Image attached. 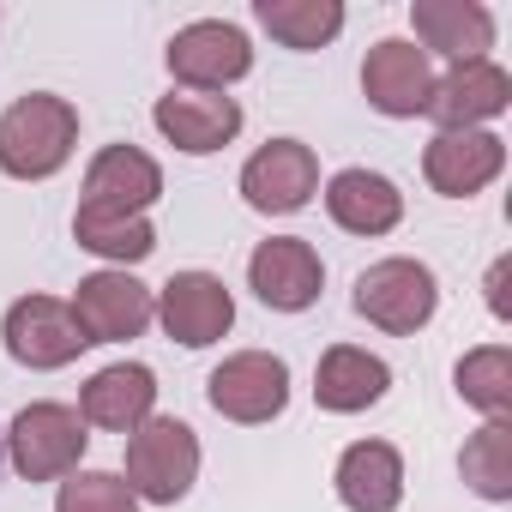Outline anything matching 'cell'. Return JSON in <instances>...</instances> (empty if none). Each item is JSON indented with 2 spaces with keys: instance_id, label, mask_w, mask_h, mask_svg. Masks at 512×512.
<instances>
[{
  "instance_id": "5",
  "label": "cell",
  "mask_w": 512,
  "mask_h": 512,
  "mask_svg": "<svg viewBox=\"0 0 512 512\" xmlns=\"http://www.w3.org/2000/svg\"><path fill=\"white\" fill-rule=\"evenodd\" d=\"M205 398H211V410L217 416H229V422H272V416H284V404H290V368H284V356H272V350H241V356H223L217 368H211V380H205Z\"/></svg>"
},
{
  "instance_id": "28",
  "label": "cell",
  "mask_w": 512,
  "mask_h": 512,
  "mask_svg": "<svg viewBox=\"0 0 512 512\" xmlns=\"http://www.w3.org/2000/svg\"><path fill=\"white\" fill-rule=\"evenodd\" d=\"M0 464H7V446H0Z\"/></svg>"
},
{
  "instance_id": "16",
  "label": "cell",
  "mask_w": 512,
  "mask_h": 512,
  "mask_svg": "<svg viewBox=\"0 0 512 512\" xmlns=\"http://www.w3.org/2000/svg\"><path fill=\"white\" fill-rule=\"evenodd\" d=\"M506 103H512V79H506V67H494V61H470V67H452L446 79H434V97H428L422 115H434L440 133H470V127L506 115Z\"/></svg>"
},
{
  "instance_id": "20",
  "label": "cell",
  "mask_w": 512,
  "mask_h": 512,
  "mask_svg": "<svg viewBox=\"0 0 512 512\" xmlns=\"http://www.w3.org/2000/svg\"><path fill=\"white\" fill-rule=\"evenodd\" d=\"M386 386H392V368H386L380 356L356 350V344H332V350L320 356V368H314V398H320V410H332V416H356V410L380 404Z\"/></svg>"
},
{
  "instance_id": "27",
  "label": "cell",
  "mask_w": 512,
  "mask_h": 512,
  "mask_svg": "<svg viewBox=\"0 0 512 512\" xmlns=\"http://www.w3.org/2000/svg\"><path fill=\"white\" fill-rule=\"evenodd\" d=\"M506 278H512V260H494V272H488V308H494V320H512V296H506Z\"/></svg>"
},
{
  "instance_id": "25",
  "label": "cell",
  "mask_w": 512,
  "mask_h": 512,
  "mask_svg": "<svg viewBox=\"0 0 512 512\" xmlns=\"http://www.w3.org/2000/svg\"><path fill=\"white\" fill-rule=\"evenodd\" d=\"M452 380H458V398H464L470 410H482L488 422H494V416H512V350H506V344L470 350Z\"/></svg>"
},
{
  "instance_id": "12",
  "label": "cell",
  "mask_w": 512,
  "mask_h": 512,
  "mask_svg": "<svg viewBox=\"0 0 512 512\" xmlns=\"http://www.w3.org/2000/svg\"><path fill=\"white\" fill-rule=\"evenodd\" d=\"M362 97H368L380 115H392V121L422 115L428 97H434V67H428V55H422L410 37L374 43L368 61H362Z\"/></svg>"
},
{
  "instance_id": "23",
  "label": "cell",
  "mask_w": 512,
  "mask_h": 512,
  "mask_svg": "<svg viewBox=\"0 0 512 512\" xmlns=\"http://www.w3.org/2000/svg\"><path fill=\"white\" fill-rule=\"evenodd\" d=\"M73 241L85 253H97V260H115V266H139L157 253V229L145 217H109V211H85L73 217Z\"/></svg>"
},
{
  "instance_id": "11",
  "label": "cell",
  "mask_w": 512,
  "mask_h": 512,
  "mask_svg": "<svg viewBox=\"0 0 512 512\" xmlns=\"http://www.w3.org/2000/svg\"><path fill=\"white\" fill-rule=\"evenodd\" d=\"M247 284H253V296H260L266 308H278V314H302V308L320 302L326 266H320V253H314L302 235H272V241L253 247Z\"/></svg>"
},
{
  "instance_id": "1",
  "label": "cell",
  "mask_w": 512,
  "mask_h": 512,
  "mask_svg": "<svg viewBox=\"0 0 512 512\" xmlns=\"http://www.w3.org/2000/svg\"><path fill=\"white\" fill-rule=\"evenodd\" d=\"M79 145V109L67 97L31 91L0 115V169L13 181H49Z\"/></svg>"
},
{
  "instance_id": "3",
  "label": "cell",
  "mask_w": 512,
  "mask_h": 512,
  "mask_svg": "<svg viewBox=\"0 0 512 512\" xmlns=\"http://www.w3.org/2000/svg\"><path fill=\"white\" fill-rule=\"evenodd\" d=\"M434 308H440V284H434V272L422 266V260H374L362 278H356V314L368 320V326H380V332H392V338H410V332H422L428 320H434Z\"/></svg>"
},
{
  "instance_id": "10",
  "label": "cell",
  "mask_w": 512,
  "mask_h": 512,
  "mask_svg": "<svg viewBox=\"0 0 512 512\" xmlns=\"http://www.w3.org/2000/svg\"><path fill=\"white\" fill-rule=\"evenodd\" d=\"M320 187V157L302 145V139H272L247 157L241 169V193L253 211H266V217H290L314 199Z\"/></svg>"
},
{
  "instance_id": "19",
  "label": "cell",
  "mask_w": 512,
  "mask_h": 512,
  "mask_svg": "<svg viewBox=\"0 0 512 512\" xmlns=\"http://www.w3.org/2000/svg\"><path fill=\"white\" fill-rule=\"evenodd\" d=\"M332 482H338V500L350 512H398V500H404V458L386 440H356V446H344Z\"/></svg>"
},
{
  "instance_id": "4",
  "label": "cell",
  "mask_w": 512,
  "mask_h": 512,
  "mask_svg": "<svg viewBox=\"0 0 512 512\" xmlns=\"http://www.w3.org/2000/svg\"><path fill=\"white\" fill-rule=\"evenodd\" d=\"M85 446H91V434H85V416L73 404H25L7 428V458L25 482L73 476Z\"/></svg>"
},
{
  "instance_id": "9",
  "label": "cell",
  "mask_w": 512,
  "mask_h": 512,
  "mask_svg": "<svg viewBox=\"0 0 512 512\" xmlns=\"http://www.w3.org/2000/svg\"><path fill=\"white\" fill-rule=\"evenodd\" d=\"M151 302H157L163 332H169L175 344H187V350H205V344H217V338L235 326V296H229V284L211 278V272H175Z\"/></svg>"
},
{
  "instance_id": "26",
  "label": "cell",
  "mask_w": 512,
  "mask_h": 512,
  "mask_svg": "<svg viewBox=\"0 0 512 512\" xmlns=\"http://www.w3.org/2000/svg\"><path fill=\"white\" fill-rule=\"evenodd\" d=\"M55 512H139V494L127 488V476L115 470H73L61 482Z\"/></svg>"
},
{
  "instance_id": "7",
  "label": "cell",
  "mask_w": 512,
  "mask_h": 512,
  "mask_svg": "<svg viewBox=\"0 0 512 512\" xmlns=\"http://www.w3.org/2000/svg\"><path fill=\"white\" fill-rule=\"evenodd\" d=\"M247 67L253 43L229 19H199L169 37V73L181 79V91H229L235 79H247Z\"/></svg>"
},
{
  "instance_id": "6",
  "label": "cell",
  "mask_w": 512,
  "mask_h": 512,
  "mask_svg": "<svg viewBox=\"0 0 512 512\" xmlns=\"http://www.w3.org/2000/svg\"><path fill=\"white\" fill-rule=\"evenodd\" d=\"M0 338H7V356H13L19 368H37V374L67 368V362H79V350H91V338L79 332L73 308L55 302V296H19V302L7 308Z\"/></svg>"
},
{
  "instance_id": "18",
  "label": "cell",
  "mask_w": 512,
  "mask_h": 512,
  "mask_svg": "<svg viewBox=\"0 0 512 512\" xmlns=\"http://www.w3.org/2000/svg\"><path fill=\"white\" fill-rule=\"evenodd\" d=\"M410 25H416V43L422 55H446L452 67H470V61H488L494 49V13L476 7V0H416L410 7Z\"/></svg>"
},
{
  "instance_id": "2",
  "label": "cell",
  "mask_w": 512,
  "mask_h": 512,
  "mask_svg": "<svg viewBox=\"0 0 512 512\" xmlns=\"http://www.w3.org/2000/svg\"><path fill=\"white\" fill-rule=\"evenodd\" d=\"M193 476H199V434L187 422L151 416V422L133 428V440H127V488L139 500L175 506V500H187Z\"/></svg>"
},
{
  "instance_id": "21",
  "label": "cell",
  "mask_w": 512,
  "mask_h": 512,
  "mask_svg": "<svg viewBox=\"0 0 512 512\" xmlns=\"http://www.w3.org/2000/svg\"><path fill=\"white\" fill-rule=\"evenodd\" d=\"M326 211L350 235H386L404 217V193L386 175H374V169H338L326 181Z\"/></svg>"
},
{
  "instance_id": "14",
  "label": "cell",
  "mask_w": 512,
  "mask_h": 512,
  "mask_svg": "<svg viewBox=\"0 0 512 512\" xmlns=\"http://www.w3.org/2000/svg\"><path fill=\"white\" fill-rule=\"evenodd\" d=\"M151 121L175 151L205 157V151H223L241 133V103L223 97V91H169V97H157Z\"/></svg>"
},
{
  "instance_id": "15",
  "label": "cell",
  "mask_w": 512,
  "mask_h": 512,
  "mask_svg": "<svg viewBox=\"0 0 512 512\" xmlns=\"http://www.w3.org/2000/svg\"><path fill=\"white\" fill-rule=\"evenodd\" d=\"M500 169H506V139H494V133H482V127H470V133H434L428 151H422V175H428V187L446 193V199L482 193Z\"/></svg>"
},
{
  "instance_id": "24",
  "label": "cell",
  "mask_w": 512,
  "mask_h": 512,
  "mask_svg": "<svg viewBox=\"0 0 512 512\" xmlns=\"http://www.w3.org/2000/svg\"><path fill=\"white\" fill-rule=\"evenodd\" d=\"M458 476H464L482 500H512V422H506V416L482 422V428L464 440Z\"/></svg>"
},
{
  "instance_id": "13",
  "label": "cell",
  "mask_w": 512,
  "mask_h": 512,
  "mask_svg": "<svg viewBox=\"0 0 512 512\" xmlns=\"http://www.w3.org/2000/svg\"><path fill=\"white\" fill-rule=\"evenodd\" d=\"M163 193V169L139 151V145H103L85 169V211H109V217H145V205H157Z\"/></svg>"
},
{
  "instance_id": "17",
  "label": "cell",
  "mask_w": 512,
  "mask_h": 512,
  "mask_svg": "<svg viewBox=\"0 0 512 512\" xmlns=\"http://www.w3.org/2000/svg\"><path fill=\"white\" fill-rule=\"evenodd\" d=\"M157 410V374L145 362H109L85 380L79 392V416L85 428H109V434H133L139 422H151Z\"/></svg>"
},
{
  "instance_id": "8",
  "label": "cell",
  "mask_w": 512,
  "mask_h": 512,
  "mask_svg": "<svg viewBox=\"0 0 512 512\" xmlns=\"http://www.w3.org/2000/svg\"><path fill=\"white\" fill-rule=\"evenodd\" d=\"M67 308H73V320H79V332H85L91 344L139 338V332L157 320L151 290H145L139 278H127V272H91V278H79V290H73Z\"/></svg>"
},
{
  "instance_id": "22",
  "label": "cell",
  "mask_w": 512,
  "mask_h": 512,
  "mask_svg": "<svg viewBox=\"0 0 512 512\" xmlns=\"http://www.w3.org/2000/svg\"><path fill=\"white\" fill-rule=\"evenodd\" d=\"M253 19H260L284 49H326L344 31V7L338 0H253Z\"/></svg>"
}]
</instances>
